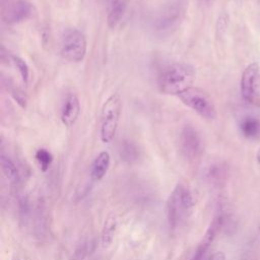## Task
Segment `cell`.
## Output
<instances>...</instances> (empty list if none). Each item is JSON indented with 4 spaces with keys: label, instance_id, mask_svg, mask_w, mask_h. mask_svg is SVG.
Here are the masks:
<instances>
[{
    "label": "cell",
    "instance_id": "cell-1",
    "mask_svg": "<svg viewBox=\"0 0 260 260\" xmlns=\"http://www.w3.org/2000/svg\"><path fill=\"white\" fill-rule=\"evenodd\" d=\"M187 12L186 0H170L162 4L151 16L149 26L157 38L173 35L182 24Z\"/></svg>",
    "mask_w": 260,
    "mask_h": 260
},
{
    "label": "cell",
    "instance_id": "cell-2",
    "mask_svg": "<svg viewBox=\"0 0 260 260\" xmlns=\"http://www.w3.org/2000/svg\"><path fill=\"white\" fill-rule=\"evenodd\" d=\"M196 78L195 67L187 62H174L162 69L158 76V89L161 93L179 96L192 87Z\"/></svg>",
    "mask_w": 260,
    "mask_h": 260
},
{
    "label": "cell",
    "instance_id": "cell-3",
    "mask_svg": "<svg viewBox=\"0 0 260 260\" xmlns=\"http://www.w3.org/2000/svg\"><path fill=\"white\" fill-rule=\"evenodd\" d=\"M195 205L192 192L184 185L178 184L167 201V218L171 230H176L191 213Z\"/></svg>",
    "mask_w": 260,
    "mask_h": 260
},
{
    "label": "cell",
    "instance_id": "cell-4",
    "mask_svg": "<svg viewBox=\"0 0 260 260\" xmlns=\"http://www.w3.org/2000/svg\"><path fill=\"white\" fill-rule=\"evenodd\" d=\"M122 110V101L119 93H112L103 104L101 111L100 137L102 142L110 143L114 139Z\"/></svg>",
    "mask_w": 260,
    "mask_h": 260
},
{
    "label": "cell",
    "instance_id": "cell-5",
    "mask_svg": "<svg viewBox=\"0 0 260 260\" xmlns=\"http://www.w3.org/2000/svg\"><path fill=\"white\" fill-rule=\"evenodd\" d=\"M87 43L84 35L77 28L68 27L61 36L60 52L62 57L73 63L81 62L86 54Z\"/></svg>",
    "mask_w": 260,
    "mask_h": 260
},
{
    "label": "cell",
    "instance_id": "cell-6",
    "mask_svg": "<svg viewBox=\"0 0 260 260\" xmlns=\"http://www.w3.org/2000/svg\"><path fill=\"white\" fill-rule=\"evenodd\" d=\"M181 102L206 120L216 118V108L211 98L201 88L190 87L178 96Z\"/></svg>",
    "mask_w": 260,
    "mask_h": 260
},
{
    "label": "cell",
    "instance_id": "cell-7",
    "mask_svg": "<svg viewBox=\"0 0 260 260\" xmlns=\"http://www.w3.org/2000/svg\"><path fill=\"white\" fill-rule=\"evenodd\" d=\"M179 147L182 155L188 161H194L201 156L204 149L203 139L194 126L187 124L181 129Z\"/></svg>",
    "mask_w": 260,
    "mask_h": 260
},
{
    "label": "cell",
    "instance_id": "cell-8",
    "mask_svg": "<svg viewBox=\"0 0 260 260\" xmlns=\"http://www.w3.org/2000/svg\"><path fill=\"white\" fill-rule=\"evenodd\" d=\"M36 8L28 0H3L1 18L6 24H17L34 16Z\"/></svg>",
    "mask_w": 260,
    "mask_h": 260
},
{
    "label": "cell",
    "instance_id": "cell-9",
    "mask_svg": "<svg viewBox=\"0 0 260 260\" xmlns=\"http://www.w3.org/2000/svg\"><path fill=\"white\" fill-rule=\"evenodd\" d=\"M241 93L247 103L260 106V67L256 62L249 64L243 71Z\"/></svg>",
    "mask_w": 260,
    "mask_h": 260
},
{
    "label": "cell",
    "instance_id": "cell-10",
    "mask_svg": "<svg viewBox=\"0 0 260 260\" xmlns=\"http://www.w3.org/2000/svg\"><path fill=\"white\" fill-rule=\"evenodd\" d=\"M230 219L229 214L224 211V208H220V211L216 213L214 218L212 219L211 223L209 224L207 231L205 232L202 240L200 241L193 257L191 260H204L207 251L209 250L212 242L214 241L215 237L219 233V231L224 226L226 220Z\"/></svg>",
    "mask_w": 260,
    "mask_h": 260
},
{
    "label": "cell",
    "instance_id": "cell-11",
    "mask_svg": "<svg viewBox=\"0 0 260 260\" xmlns=\"http://www.w3.org/2000/svg\"><path fill=\"white\" fill-rule=\"evenodd\" d=\"M80 114V102L76 93L69 92L63 101L61 107V121L67 126L71 127L75 124Z\"/></svg>",
    "mask_w": 260,
    "mask_h": 260
},
{
    "label": "cell",
    "instance_id": "cell-12",
    "mask_svg": "<svg viewBox=\"0 0 260 260\" xmlns=\"http://www.w3.org/2000/svg\"><path fill=\"white\" fill-rule=\"evenodd\" d=\"M230 168L224 161H214L208 166L205 177L208 183L215 187H221L228 181Z\"/></svg>",
    "mask_w": 260,
    "mask_h": 260
},
{
    "label": "cell",
    "instance_id": "cell-13",
    "mask_svg": "<svg viewBox=\"0 0 260 260\" xmlns=\"http://www.w3.org/2000/svg\"><path fill=\"white\" fill-rule=\"evenodd\" d=\"M129 0H107V23L110 28H115L122 20Z\"/></svg>",
    "mask_w": 260,
    "mask_h": 260
},
{
    "label": "cell",
    "instance_id": "cell-14",
    "mask_svg": "<svg viewBox=\"0 0 260 260\" xmlns=\"http://www.w3.org/2000/svg\"><path fill=\"white\" fill-rule=\"evenodd\" d=\"M118 153L120 158L129 165L137 162L141 157V150L139 146L132 140L123 139L118 146Z\"/></svg>",
    "mask_w": 260,
    "mask_h": 260
},
{
    "label": "cell",
    "instance_id": "cell-15",
    "mask_svg": "<svg viewBox=\"0 0 260 260\" xmlns=\"http://www.w3.org/2000/svg\"><path fill=\"white\" fill-rule=\"evenodd\" d=\"M111 162V156L108 151H101L92 161L90 169V178L93 181H101L107 174Z\"/></svg>",
    "mask_w": 260,
    "mask_h": 260
},
{
    "label": "cell",
    "instance_id": "cell-16",
    "mask_svg": "<svg viewBox=\"0 0 260 260\" xmlns=\"http://www.w3.org/2000/svg\"><path fill=\"white\" fill-rule=\"evenodd\" d=\"M240 131L247 139L260 138V119L253 116H246L240 121Z\"/></svg>",
    "mask_w": 260,
    "mask_h": 260
},
{
    "label": "cell",
    "instance_id": "cell-17",
    "mask_svg": "<svg viewBox=\"0 0 260 260\" xmlns=\"http://www.w3.org/2000/svg\"><path fill=\"white\" fill-rule=\"evenodd\" d=\"M0 161H1V169L2 173L5 176V178L11 183V184H18L20 181V174L18 171L17 166L15 162L5 153H1L0 156Z\"/></svg>",
    "mask_w": 260,
    "mask_h": 260
},
{
    "label": "cell",
    "instance_id": "cell-18",
    "mask_svg": "<svg viewBox=\"0 0 260 260\" xmlns=\"http://www.w3.org/2000/svg\"><path fill=\"white\" fill-rule=\"evenodd\" d=\"M117 223H118L117 218L114 214H110L106 218L103 230H102V237H101L102 246L104 248H107L112 244L116 230H117Z\"/></svg>",
    "mask_w": 260,
    "mask_h": 260
},
{
    "label": "cell",
    "instance_id": "cell-19",
    "mask_svg": "<svg viewBox=\"0 0 260 260\" xmlns=\"http://www.w3.org/2000/svg\"><path fill=\"white\" fill-rule=\"evenodd\" d=\"M36 160L39 164L40 169L43 172H46L49 170L50 166L53 162V155L52 153L46 149V148H40L36 152Z\"/></svg>",
    "mask_w": 260,
    "mask_h": 260
},
{
    "label": "cell",
    "instance_id": "cell-20",
    "mask_svg": "<svg viewBox=\"0 0 260 260\" xmlns=\"http://www.w3.org/2000/svg\"><path fill=\"white\" fill-rule=\"evenodd\" d=\"M11 60L14 63L15 67L17 68L23 84L27 85L28 80H29V67H28L27 63L22 58H20L18 56H14V55L11 56Z\"/></svg>",
    "mask_w": 260,
    "mask_h": 260
},
{
    "label": "cell",
    "instance_id": "cell-21",
    "mask_svg": "<svg viewBox=\"0 0 260 260\" xmlns=\"http://www.w3.org/2000/svg\"><path fill=\"white\" fill-rule=\"evenodd\" d=\"M10 92H11V95L12 98L14 99V101L21 107V108H25L26 107V103H27V99H26V95L25 93L18 87H15L13 86L11 89H10Z\"/></svg>",
    "mask_w": 260,
    "mask_h": 260
},
{
    "label": "cell",
    "instance_id": "cell-22",
    "mask_svg": "<svg viewBox=\"0 0 260 260\" xmlns=\"http://www.w3.org/2000/svg\"><path fill=\"white\" fill-rule=\"evenodd\" d=\"M206 260H225V254L221 251H217L210 255Z\"/></svg>",
    "mask_w": 260,
    "mask_h": 260
},
{
    "label": "cell",
    "instance_id": "cell-23",
    "mask_svg": "<svg viewBox=\"0 0 260 260\" xmlns=\"http://www.w3.org/2000/svg\"><path fill=\"white\" fill-rule=\"evenodd\" d=\"M256 158H257V161H258V164L260 165V148L258 149V151H257V154H256Z\"/></svg>",
    "mask_w": 260,
    "mask_h": 260
},
{
    "label": "cell",
    "instance_id": "cell-24",
    "mask_svg": "<svg viewBox=\"0 0 260 260\" xmlns=\"http://www.w3.org/2000/svg\"><path fill=\"white\" fill-rule=\"evenodd\" d=\"M204 1H205V2H207V3H208V2H210V0H204Z\"/></svg>",
    "mask_w": 260,
    "mask_h": 260
}]
</instances>
